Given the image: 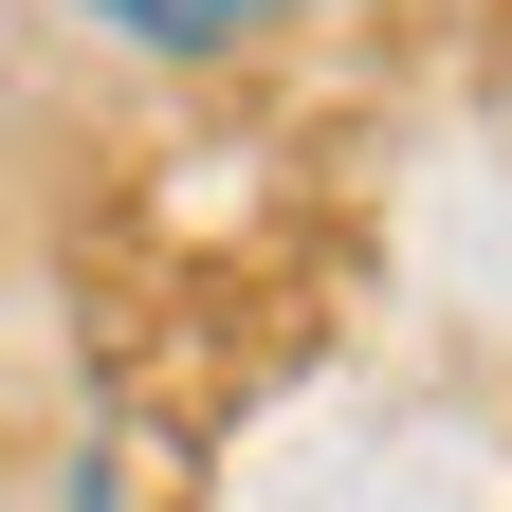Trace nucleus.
<instances>
[{
    "label": "nucleus",
    "instance_id": "obj_1",
    "mask_svg": "<svg viewBox=\"0 0 512 512\" xmlns=\"http://www.w3.org/2000/svg\"><path fill=\"white\" fill-rule=\"evenodd\" d=\"M74 19H110V37H147V55H238L275 0H74Z\"/></svg>",
    "mask_w": 512,
    "mask_h": 512
}]
</instances>
